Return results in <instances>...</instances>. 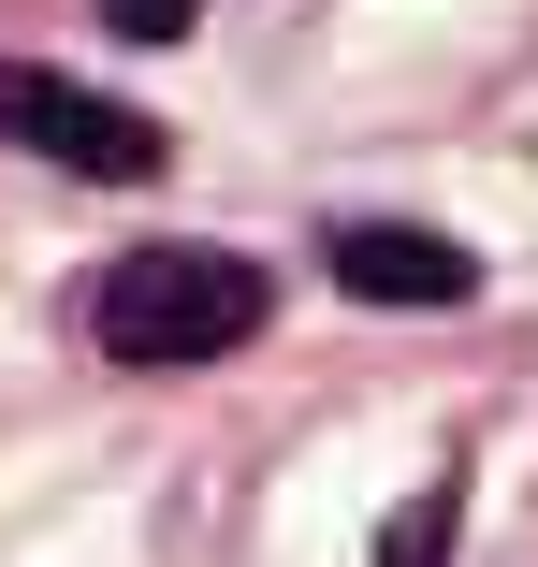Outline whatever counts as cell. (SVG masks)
I'll use <instances>...</instances> for the list:
<instances>
[{
  "label": "cell",
  "mask_w": 538,
  "mask_h": 567,
  "mask_svg": "<svg viewBox=\"0 0 538 567\" xmlns=\"http://www.w3.org/2000/svg\"><path fill=\"white\" fill-rule=\"evenodd\" d=\"M262 262H234V248H132V262H102V291H87V334L117 364H219V350H248L262 334Z\"/></svg>",
  "instance_id": "obj_1"
},
{
  "label": "cell",
  "mask_w": 538,
  "mask_h": 567,
  "mask_svg": "<svg viewBox=\"0 0 538 567\" xmlns=\"http://www.w3.org/2000/svg\"><path fill=\"white\" fill-rule=\"evenodd\" d=\"M0 132L44 146V161H73V175H102V189H132V175L175 161L161 117H132V102H102V87H73V73H0Z\"/></svg>",
  "instance_id": "obj_2"
},
{
  "label": "cell",
  "mask_w": 538,
  "mask_h": 567,
  "mask_svg": "<svg viewBox=\"0 0 538 567\" xmlns=\"http://www.w3.org/2000/svg\"><path fill=\"white\" fill-rule=\"evenodd\" d=\"M335 277L364 306H466L480 291V262L452 234H422V218H335Z\"/></svg>",
  "instance_id": "obj_3"
},
{
  "label": "cell",
  "mask_w": 538,
  "mask_h": 567,
  "mask_svg": "<svg viewBox=\"0 0 538 567\" xmlns=\"http://www.w3.org/2000/svg\"><path fill=\"white\" fill-rule=\"evenodd\" d=\"M102 30L117 44H189V0H102Z\"/></svg>",
  "instance_id": "obj_4"
}]
</instances>
